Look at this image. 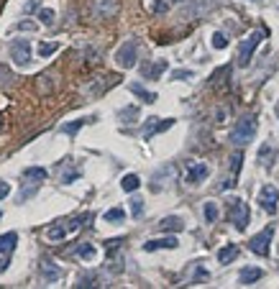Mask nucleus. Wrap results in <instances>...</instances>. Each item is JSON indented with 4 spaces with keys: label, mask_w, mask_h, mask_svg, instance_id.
Returning <instances> with one entry per match:
<instances>
[{
    "label": "nucleus",
    "mask_w": 279,
    "mask_h": 289,
    "mask_svg": "<svg viewBox=\"0 0 279 289\" xmlns=\"http://www.w3.org/2000/svg\"><path fill=\"white\" fill-rule=\"evenodd\" d=\"M241 161H244V153H236V156H233L231 159V169H233V179H236V174H238V171H241Z\"/></svg>",
    "instance_id": "obj_30"
},
{
    "label": "nucleus",
    "mask_w": 279,
    "mask_h": 289,
    "mask_svg": "<svg viewBox=\"0 0 279 289\" xmlns=\"http://www.w3.org/2000/svg\"><path fill=\"white\" fill-rule=\"evenodd\" d=\"M159 228L161 230H174V233H179V230H182L185 228V223H182V218H177V215H169V218H164V220H161L159 223Z\"/></svg>",
    "instance_id": "obj_16"
},
{
    "label": "nucleus",
    "mask_w": 279,
    "mask_h": 289,
    "mask_svg": "<svg viewBox=\"0 0 279 289\" xmlns=\"http://www.w3.org/2000/svg\"><path fill=\"white\" fill-rule=\"evenodd\" d=\"M213 46H215V49H226V46H228V39H226V33L215 31V33H213Z\"/></svg>",
    "instance_id": "obj_29"
},
{
    "label": "nucleus",
    "mask_w": 279,
    "mask_h": 289,
    "mask_svg": "<svg viewBox=\"0 0 279 289\" xmlns=\"http://www.w3.org/2000/svg\"><path fill=\"white\" fill-rule=\"evenodd\" d=\"M0 218H3V210H0Z\"/></svg>",
    "instance_id": "obj_41"
},
{
    "label": "nucleus",
    "mask_w": 279,
    "mask_h": 289,
    "mask_svg": "<svg viewBox=\"0 0 279 289\" xmlns=\"http://www.w3.org/2000/svg\"><path fill=\"white\" fill-rule=\"evenodd\" d=\"M254 133H256V118L254 115H244L231 131V143L236 146H246L248 141H254Z\"/></svg>",
    "instance_id": "obj_2"
},
{
    "label": "nucleus",
    "mask_w": 279,
    "mask_h": 289,
    "mask_svg": "<svg viewBox=\"0 0 279 289\" xmlns=\"http://www.w3.org/2000/svg\"><path fill=\"white\" fill-rule=\"evenodd\" d=\"M18 29H21V31H33L36 26H33V23H29V21H23V23H18Z\"/></svg>",
    "instance_id": "obj_37"
},
{
    "label": "nucleus",
    "mask_w": 279,
    "mask_h": 289,
    "mask_svg": "<svg viewBox=\"0 0 279 289\" xmlns=\"http://www.w3.org/2000/svg\"><path fill=\"white\" fill-rule=\"evenodd\" d=\"M77 256L85 259V261H93V259H95V246H90V243L79 246V248H77Z\"/></svg>",
    "instance_id": "obj_27"
},
{
    "label": "nucleus",
    "mask_w": 279,
    "mask_h": 289,
    "mask_svg": "<svg viewBox=\"0 0 279 289\" xmlns=\"http://www.w3.org/2000/svg\"><path fill=\"white\" fill-rule=\"evenodd\" d=\"M115 61H118V67L123 69H131L136 67V41H125L123 46L118 49V54H115Z\"/></svg>",
    "instance_id": "obj_8"
},
{
    "label": "nucleus",
    "mask_w": 279,
    "mask_h": 289,
    "mask_svg": "<svg viewBox=\"0 0 279 289\" xmlns=\"http://www.w3.org/2000/svg\"><path fill=\"white\" fill-rule=\"evenodd\" d=\"M128 90H131L133 95H139L143 103H156V92H149V90H146V87H141L139 82H131Z\"/></svg>",
    "instance_id": "obj_15"
},
{
    "label": "nucleus",
    "mask_w": 279,
    "mask_h": 289,
    "mask_svg": "<svg viewBox=\"0 0 279 289\" xmlns=\"http://www.w3.org/2000/svg\"><path fill=\"white\" fill-rule=\"evenodd\" d=\"M18 243V236L16 233H5V236H0V254H11Z\"/></svg>",
    "instance_id": "obj_19"
},
{
    "label": "nucleus",
    "mask_w": 279,
    "mask_h": 289,
    "mask_svg": "<svg viewBox=\"0 0 279 289\" xmlns=\"http://www.w3.org/2000/svg\"><path fill=\"white\" fill-rule=\"evenodd\" d=\"M208 174H210L208 164H192L190 169H187V184H200Z\"/></svg>",
    "instance_id": "obj_12"
},
{
    "label": "nucleus",
    "mask_w": 279,
    "mask_h": 289,
    "mask_svg": "<svg viewBox=\"0 0 279 289\" xmlns=\"http://www.w3.org/2000/svg\"><path fill=\"white\" fill-rule=\"evenodd\" d=\"M5 269H8V259H0V274H3Z\"/></svg>",
    "instance_id": "obj_38"
},
{
    "label": "nucleus",
    "mask_w": 279,
    "mask_h": 289,
    "mask_svg": "<svg viewBox=\"0 0 279 289\" xmlns=\"http://www.w3.org/2000/svg\"><path fill=\"white\" fill-rule=\"evenodd\" d=\"M131 215H133V218H141V215H143V200H141V197H133V200H131Z\"/></svg>",
    "instance_id": "obj_28"
},
{
    "label": "nucleus",
    "mask_w": 279,
    "mask_h": 289,
    "mask_svg": "<svg viewBox=\"0 0 279 289\" xmlns=\"http://www.w3.org/2000/svg\"><path fill=\"white\" fill-rule=\"evenodd\" d=\"M121 187L125 189V192H136V189L141 187V179H139V174H125V177L121 179Z\"/></svg>",
    "instance_id": "obj_21"
},
{
    "label": "nucleus",
    "mask_w": 279,
    "mask_h": 289,
    "mask_svg": "<svg viewBox=\"0 0 279 289\" xmlns=\"http://www.w3.org/2000/svg\"><path fill=\"white\" fill-rule=\"evenodd\" d=\"M41 276H44V282H46V284H51V282H57V279L62 276V269L54 264V261L44 259L41 261Z\"/></svg>",
    "instance_id": "obj_13"
},
{
    "label": "nucleus",
    "mask_w": 279,
    "mask_h": 289,
    "mask_svg": "<svg viewBox=\"0 0 279 289\" xmlns=\"http://www.w3.org/2000/svg\"><path fill=\"white\" fill-rule=\"evenodd\" d=\"M82 125H85V118H79V121H72V123H64V125H62V133H67V136H75V133L79 131V128H82Z\"/></svg>",
    "instance_id": "obj_22"
},
{
    "label": "nucleus",
    "mask_w": 279,
    "mask_h": 289,
    "mask_svg": "<svg viewBox=\"0 0 279 289\" xmlns=\"http://www.w3.org/2000/svg\"><path fill=\"white\" fill-rule=\"evenodd\" d=\"M272 236H274V225H269V228H264L259 236H254L248 241V248L254 251L256 256H266L269 254V241H272Z\"/></svg>",
    "instance_id": "obj_6"
},
{
    "label": "nucleus",
    "mask_w": 279,
    "mask_h": 289,
    "mask_svg": "<svg viewBox=\"0 0 279 289\" xmlns=\"http://www.w3.org/2000/svg\"><path fill=\"white\" fill-rule=\"evenodd\" d=\"M277 202H279V189L274 184L262 187V192H259V205H262L269 215L277 213Z\"/></svg>",
    "instance_id": "obj_9"
},
{
    "label": "nucleus",
    "mask_w": 279,
    "mask_h": 289,
    "mask_svg": "<svg viewBox=\"0 0 279 289\" xmlns=\"http://www.w3.org/2000/svg\"><path fill=\"white\" fill-rule=\"evenodd\" d=\"M277 115H279V105H277Z\"/></svg>",
    "instance_id": "obj_40"
},
{
    "label": "nucleus",
    "mask_w": 279,
    "mask_h": 289,
    "mask_svg": "<svg viewBox=\"0 0 279 289\" xmlns=\"http://www.w3.org/2000/svg\"><path fill=\"white\" fill-rule=\"evenodd\" d=\"M266 156H272V146H269V143H264L262 151H259V161H262L264 167H266Z\"/></svg>",
    "instance_id": "obj_31"
},
{
    "label": "nucleus",
    "mask_w": 279,
    "mask_h": 289,
    "mask_svg": "<svg viewBox=\"0 0 279 289\" xmlns=\"http://www.w3.org/2000/svg\"><path fill=\"white\" fill-rule=\"evenodd\" d=\"M3 125H5V123H3V115H0V133H3Z\"/></svg>",
    "instance_id": "obj_39"
},
{
    "label": "nucleus",
    "mask_w": 279,
    "mask_h": 289,
    "mask_svg": "<svg viewBox=\"0 0 279 289\" xmlns=\"http://www.w3.org/2000/svg\"><path fill=\"white\" fill-rule=\"evenodd\" d=\"M46 177H49V171L44 169V167H29V169H23V182L26 189L21 187V202H26L29 197L36 195V189L41 187V182H46Z\"/></svg>",
    "instance_id": "obj_1"
},
{
    "label": "nucleus",
    "mask_w": 279,
    "mask_h": 289,
    "mask_svg": "<svg viewBox=\"0 0 279 289\" xmlns=\"http://www.w3.org/2000/svg\"><path fill=\"white\" fill-rule=\"evenodd\" d=\"M103 218H105V223H121V220L125 218V213L121 210V207H113V210H108V213L103 215Z\"/></svg>",
    "instance_id": "obj_26"
},
{
    "label": "nucleus",
    "mask_w": 279,
    "mask_h": 289,
    "mask_svg": "<svg viewBox=\"0 0 279 289\" xmlns=\"http://www.w3.org/2000/svg\"><path fill=\"white\" fill-rule=\"evenodd\" d=\"M39 23H44V26H54V11L51 8H39Z\"/></svg>",
    "instance_id": "obj_25"
},
{
    "label": "nucleus",
    "mask_w": 279,
    "mask_h": 289,
    "mask_svg": "<svg viewBox=\"0 0 279 289\" xmlns=\"http://www.w3.org/2000/svg\"><path fill=\"white\" fill-rule=\"evenodd\" d=\"M36 8H41V0H29V3L23 5V13H33Z\"/></svg>",
    "instance_id": "obj_33"
},
{
    "label": "nucleus",
    "mask_w": 279,
    "mask_h": 289,
    "mask_svg": "<svg viewBox=\"0 0 279 289\" xmlns=\"http://www.w3.org/2000/svg\"><path fill=\"white\" fill-rule=\"evenodd\" d=\"M236 256H238V248L233 246V243H228V246H223V248L218 251V261H220V264H231Z\"/></svg>",
    "instance_id": "obj_18"
},
{
    "label": "nucleus",
    "mask_w": 279,
    "mask_h": 289,
    "mask_svg": "<svg viewBox=\"0 0 279 289\" xmlns=\"http://www.w3.org/2000/svg\"><path fill=\"white\" fill-rule=\"evenodd\" d=\"M202 215H205V220H208V223H215V220H218V205H215V202H205Z\"/></svg>",
    "instance_id": "obj_23"
},
{
    "label": "nucleus",
    "mask_w": 279,
    "mask_h": 289,
    "mask_svg": "<svg viewBox=\"0 0 279 289\" xmlns=\"http://www.w3.org/2000/svg\"><path fill=\"white\" fill-rule=\"evenodd\" d=\"M121 118H123V123H136V118H139V107H133V105L123 107V110H121Z\"/></svg>",
    "instance_id": "obj_24"
},
{
    "label": "nucleus",
    "mask_w": 279,
    "mask_h": 289,
    "mask_svg": "<svg viewBox=\"0 0 279 289\" xmlns=\"http://www.w3.org/2000/svg\"><path fill=\"white\" fill-rule=\"evenodd\" d=\"M231 220L233 225H236L238 230H246V225H248V205L244 200H231Z\"/></svg>",
    "instance_id": "obj_7"
},
{
    "label": "nucleus",
    "mask_w": 279,
    "mask_h": 289,
    "mask_svg": "<svg viewBox=\"0 0 279 289\" xmlns=\"http://www.w3.org/2000/svg\"><path fill=\"white\" fill-rule=\"evenodd\" d=\"M85 220H90V215H85V218H75V220H69V225H64V223L51 225L49 233H46V238H49V241H62V238H67V236H72L75 230L82 228Z\"/></svg>",
    "instance_id": "obj_3"
},
{
    "label": "nucleus",
    "mask_w": 279,
    "mask_h": 289,
    "mask_svg": "<svg viewBox=\"0 0 279 289\" xmlns=\"http://www.w3.org/2000/svg\"><path fill=\"white\" fill-rule=\"evenodd\" d=\"M179 246V241L174 236H167V238H156V241H146L143 243V251H159V248H177Z\"/></svg>",
    "instance_id": "obj_11"
},
{
    "label": "nucleus",
    "mask_w": 279,
    "mask_h": 289,
    "mask_svg": "<svg viewBox=\"0 0 279 289\" xmlns=\"http://www.w3.org/2000/svg\"><path fill=\"white\" fill-rule=\"evenodd\" d=\"M11 57H13V61L18 67H29L31 64V44L26 41V39H18V41H13L11 44Z\"/></svg>",
    "instance_id": "obj_5"
},
{
    "label": "nucleus",
    "mask_w": 279,
    "mask_h": 289,
    "mask_svg": "<svg viewBox=\"0 0 279 289\" xmlns=\"http://www.w3.org/2000/svg\"><path fill=\"white\" fill-rule=\"evenodd\" d=\"M190 77H192L190 69H177V72H172V79H190Z\"/></svg>",
    "instance_id": "obj_32"
},
{
    "label": "nucleus",
    "mask_w": 279,
    "mask_h": 289,
    "mask_svg": "<svg viewBox=\"0 0 279 289\" xmlns=\"http://www.w3.org/2000/svg\"><path fill=\"white\" fill-rule=\"evenodd\" d=\"M8 195H11V184H8V182H3V179H0V200H5Z\"/></svg>",
    "instance_id": "obj_35"
},
{
    "label": "nucleus",
    "mask_w": 279,
    "mask_h": 289,
    "mask_svg": "<svg viewBox=\"0 0 279 289\" xmlns=\"http://www.w3.org/2000/svg\"><path fill=\"white\" fill-rule=\"evenodd\" d=\"M164 69H167V61L161 59V61H156V64H146L141 72H143V77H146V79H156Z\"/></svg>",
    "instance_id": "obj_17"
},
{
    "label": "nucleus",
    "mask_w": 279,
    "mask_h": 289,
    "mask_svg": "<svg viewBox=\"0 0 279 289\" xmlns=\"http://www.w3.org/2000/svg\"><path fill=\"white\" fill-rule=\"evenodd\" d=\"M172 125H174V118H167V121H161V118H149V121H146V128H143V138L149 141L151 136H156V133L172 128Z\"/></svg>",
    "instance_id": "obj_10"
},
{
    "label": "nucleus",
    "mask_w": 279,
    "mask_h": 289,
    "mask_svg": "<svg viewBox=\"0 0 279 289\" xmlns=\"http://www.w3.org/2000/svg\"><path fill=\"white\" fill-rule=\"evenodd\" d=\"M8 79H11V72L5 67H0V82H8Z\"/></svg>",
    "instance_id": "obj_36"
},
{
    "label": "nucleus",
    "mask_w": 279,
    "mask_h": 289,
    "mask_svg": "<svg viewBox=\"0 0 279 289\" xmlns=\"http://www.w3.org/2000/svg\"><path fill=\"white\" fill-rule=\"evenodd\" d=\"M79 177V171H62V182H75V179Z\"/></svg>",
    "instance_id": "obj_34"
},
{
    "label": "nucleus",
    "mask_w": 279,
    "mask_h": 289,
    "mask_svg": "<svg viewBox=\"0 0 279 289\" xmlns=\"http://www.w3.org/2000/svg\"><path fill=\"white\" fill-rule=\"evenodd\" d=\"M262 39H264L262 31H254L248 39H244V44H241V49H238V67H248V61H251V57H254L256 46L262 44Z\"/></svg>",
    "instance_id": "obj_4"
},
{
    "label": "nucleus",
    "mask_w": 279,
    "mask_h": 289,
    "mask_svg": "<svg viewBox=\"0 0 279 289\" xmlns=\"http://www.w3.org/2000/svg\"><path fill=\"white\" fill-rule=\"evenodd\" d=\"M262 276H264L262 269H256V266H246V269H241L238 282H241V284H254V282H259Z\"/></svg>",
    "instance_id": "obj_14"
},
{
    "label": "nucleus",
    "mask_w": 279,
    "mask_h": 289,
    "mask_svg": "<svg viewBox=\"0 0 279 289\" xmlns=\"http://www.w3.org/2000/svg\"><path fill=\"white\" fill-rule=\"evenodd\" d=\"M36 51H39L41 59H49L54 51H59V44H57V41H41L39 46H36Z\"/></svg>",
    "instance_id": "obj_20"
}]
</instances>
